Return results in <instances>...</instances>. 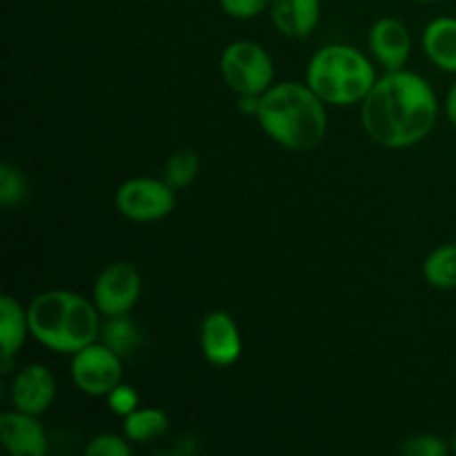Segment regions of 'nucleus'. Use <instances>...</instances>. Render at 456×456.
<instances>
[{"label": "nucleus", "mask_w": 456, "mask_h": 456, "mask_svg": "<svg viewBox=\"0 0 456 456\" xmlns=\"http://www.w3.org/2000/svg\"><path fill=\"white\" fill-rule=\"evenodd\" d=\"M377 83L370 58L350 45H328L312 56L307 85L325 105L350 107L363 102Z\"/></svg>", "instance_id": "4"}, {"label": "nucleus", "mask_w": 456, "mask_h": 456, "mask_svg": "<svg viewBox=\"0 0 456 456\" xmlns=\"http://www.w3.org/2000/svg\"><path fill=\"white\" fill-rule=\"evenodd\" d=\"M263 132L289 151H312L328 132L325 102L310 85L279 83L261 96L256 114Z\"/></svg>", "instance_id": "2"}, {"label": "nucleus", "mask_w": 456, "mask_h": 456, "mask_svg": "<svg viewBox=\"0 0 456 456\" xmlns=\"http://www.w3.org/2000/svg\"><path fill=\"white\" fill-rule=\"evenodd\" d=\"M200 350L214 368H232L243 354L239 325L227 312H209L200 323Z\"/></svg>", "instance_id": "9"}, {"label": "nucleus", "mask_w": 456, "mask_h": 456, "mask_svg": "<svg viewBox=\"0 0 456 456\" xmlns=\"http://www.w3.org/2000/svg\"><path fill=\"white\" fill-rule=\"evenodd\" d=\"M176 208V190L163 178H129L116 191V209L134 223H154Z\"/></svg>", "instance_id": "6"}, {"label": "nucleus", "mask_w": 456, "mask_h": 456, "mask_svg": "<svg viewBox=\"0 0 456 456\" xmlns=\"http://www.w3.org/2000/svg\"><path fill=\"white\" fill-rule=\"evenodd\" d=\"M272 22L288 38H307L321 20V0H272Z\"/></svg>", "instance_id": "14"}, {"label": "nucleus", "mask_w": 456, "mask_h": 456, "mask_svg": "<svg viewBox=\"0 0 456 456\" xmlns=\"http://www.w3.org/2000/svg\"><path fill=\"white\" fill-rule=\"evenodd\" d=\"M445 116H448L450 123L456 127V80L448 92V101H445Z\"/></svg>", "instance_id": "26"}, {"label": "nucleus", "mask_w": 456, "mask_h": 456, "mask_svg": "<svg viewBox=\"0 0 456 456\" xmlns=\"http://www.w3.org/2000/svg\"><path fill=\"white\" fill-rule=\"evenodd\" d=\"M200 169V159L194 150H178L167 159L163 169V181L176 191L187 190L196 181Z\"/></svg>", "instance_id": "19"}, {"label": "nucleus", "mask_w": 456, "mask_h": 456, "mask_svg": "<svg viewBox=\"0 0 456 456\" xmlns=\"http://www.w3.org/2000/svg\"><path fill=\"white\" fill-rule=\"evenodd\" d=\"M423 279L435 289H456V243L439 245L428 254Z\"/></svg>", "instance_id": "18"}, {"label": "nucleus", "mask_w": 456, "mask_h": 456, "mask_svg": "<svg viewBox=\"0 0 456 456\" xmlns=\"http://www.w3.org/2000/svg\"><path fill=\"white\" fill-rule=\"evenodd\" d=\"M29 196V181L20 167L12 163L0 165V205L7 209L20 208Z\"/></svg>", "instance_id": "20"}, {"label": "nucleus", "mask_w": 456, "mask_h": 456, "mask_svg": "<svg viewBox=\"0 0 456 456\" xmlns=\"http://www.w3.org/2000/svg\"><path fill=\"white\" fill-rule=\"evenodd\" d=\"M101 341L125 359L138 350L142 334L141 328L127 314L105 316V323L101 325Z\"/></svg>", "instance_id": "17"}, {"label": "nucleus", "mask_w": 456, "mask_h": 456, "mask_svg": "<svg viewBox=\"0 0 456 456\" xmlns=\"http://www.w3.org/2000/svg\"><path fill=\"white\" fill-rule=\"evenodd\" d=\"M450 450L456 454V432L452 435V439H450Z\"/></svg>", "instance_id": "27"}, {"label": "nucleus", "mask_w": 456, "mask_h": 456, "mask_svg": "<svg viewBox=\"0 0 456 456\" xmlns=\"http://www.w3.org/2000/svg\"><path fill=\"white\" fill-rule=\"evenodd\" d=\"M132 441L118 435H98L92 444L85 448L87 456H129L132 454Z\"/></svg>", "instance_id": "22"}, {"label": "nucleus", "mask_w": 456, "mask_h": 456, "mask_svg": "<svg viewBox=\"0 0 456 456\" xmlns=\"http://www.w3.org/2000/svg\"><path fill=\"white\" fill-rule=\"evenodd\" d=\"M71 356V379L83 395L107 396L118 383H123V356L116 354L102 341H94Z\"/></svg>", "instance_id": "7"}, {"label": "nucleus", "mask_w": 456, "mask_h": 456, "mask_svg": "<svg viewBox=\"0 0 456 456\" xmlns=\"http://www.w3.org/2000/svg\"><path fill=\"white\" fill-rule=\"evenodd\" d=\"M142 279L136 265L118 261L107 265L94 283V305L102 316L129 314L141 298Z\"/></svg>", "instance_id": "8"}, {"label": "nucleus", "mask_w": 456, "mask_h": 456, "mask_svg": "<svg viewBox=\"0 0 456 456\" xmlns=\"http://www.w3.org/2000/svg\"><path fill=\"white\" fill-rule=\"evenodd\" d=\"M454 239H456V230H454Z\"/></svg>", "instance_id": "29"}, {"label": "nucleus", "mask_w": 456, "mask_h": 456, "mask_svg": "<svg viewBox=\"0 0 456 456\" xmlns=\"http://www.w3.org/2000/svg\"><path fill=\"white\" fill-rule=\"evenodd\" d=\"M0 436L4 448L13 456H45L49 452L47 432L34 414L4 412L0 417Z\"/></svg>", "instance_id": "12"}, {"label": "nucleus", "mask_w": 456, "mask_h": 456, "mask_svg": "<svg viewBox=\"0 0 456 456\" xmlns=\"http://www.w3.org/2000/svg\"><path fill=\"white\" fill-rule=\"evenodd\" d=\"M417 3H436V0H417Z\"/></svg>", "instance_id": "28"}, {"label": "nucleus", "mask_w": 456, "mask_h": 456, "mask_svg": "<svg viewBox=\"0 0 456 456\" xmlns=\"http://www.w3.org/2000/svg\"><path fill=\"white\" fill-rule=\"evenodd\" d=\"M9 399H12L13 410H20V412L34 414V417L47 412L56 399V379L52 370L40 363L25 365L13 377Z\"/></svg>", "instance_id": "10"}, {"label": "nucleus", "mask_w": 456, "mask_h": 456, "mask_svg": "<svg viewBox=\"0 0 456 456\" xmlns=\"http://www.w3.org/2000/svg\"><path fill=\"white\" fill-rule=\"evenodd\" d=\"M423 52L432 65L456 74V18L441 16L423 29Z\"/></svg>", "instance_id": "15"}, {"label": "nucleus", "mask_w": 456, "mask_h": 456, "mask_svg": "<svg viewBox=\"0 0 456 456\" xmlns=\"http://www.w3.org/2000/svg\"><path fill=\"white\" fill-rule=\"evenodd\" d=\"M138 403H141L138 392L134 390L132 386H125V383H118V386L107 395V405H110V410L123 419L129 417L132 412H136Z\"/></svg>", "instance_id": "23"}, {"label": "nucleus", "mask_w": 456, "mask_h": 456, "mask_svg": "<svg viewBox=\"0 0 456 456\" xmlns=\"http://www.w3.org/2000/svg\"><path fill=\"white\" fill-rule=\"evenodd\" d=\"M29 332L27 310L13 297L4 294L0 298V372L9 374L13 368V356L25 346Z\"/></svg>", "instance_id": "13"}, {"label": "nucleus", "mask_w": 456, "mask_h": 456, "mask_svg": "<svg viewBox=\"0 0 456 456\" xmlns=\"http://www.w3.org/2000/svg\"><path fill=\"white\" fill-rule=\"evenodd\" d=\"M372 56L386 71L403 69L412 53V36L399 18H379L368 34Z\"/></svg>", "instance_id": "11"}, {"label": "nucleus", "mask_w": 456, "mask_h": 456, "mask_svg": "<svg viewBox=\"0 0 456 456\" xmlns=\"http://www.w3.org/2000/svg\"><path fill=\"white\" fill-rule=\"evenodd\" d=\"M258 107H261V96H239V110L240 114H258Z\"/></svg>", "instance_id": "25"}, {"label": "nucleus", "mask_w": 456, "mask_h": 456, "mask_svg": "<svg viewBox=\"0 0 456 456\" xmlns=\"http://www.w3.org/2000/svg\"><path fill=\"white\" fill-rule=\"evenodd\" d=\"M221 9L232 18L249 20V18L261 16L263 12L272 7V0H218Z\"/></svg>", "instance_id": "24"}, {"label": "nucleus", "mask_w": 456, "mask_h": 456, "mask_svg": "<svg viewBox=\"0 0 456 456\" xmlns=\"http://www.w3.org/2000/svg\"><path fill=\"white\" fill-rule=\"evenodd\" d=\"M401 452L405 456H445L450 452V444L436 435H414L403 441Z\"/></svg>", "instance_id": "21"}, {"label": "nucleus", "mask_w": 456, "mask_h": 456, "mask_svg": "<svg viewBox=\"0 0 456 456\" xmlns=\"http://www.w3.org/2000/svg\"><path fill=\"white\" fill-rule=\"evenodd\" d=\"M27 316L31 337L58 354H76L101 338V312L76 292L49 289L38 294L27 307Z\"/></svg>", "instance_id": "3"}, {"label": "nucleus", "mask_w": 456, "mask_h": 456, "mask_svg": "<svg viewBox=\"0 0 456 456\" xmlns=\"http://www.w3.org/2000/svg\"><path fill=\"white\" fill-rule=\"evenodd\" d=\"M221 74L239 96H263L274 83V62L258 43L236 40L223 52Z\"/></svg>", "instance_id": "5"}, {"label": "nucleus", "mask_w": 456, "mask_h": 456, "mask_svg": "<svg viewBox=\"0 0 456 456\" xmlns=\"http://www.w3.org/2000/svg\"><path fill=\"white\" fill-rule=\"evenodd\" d=\"M439 118V101L423 76L408 69L387 71L361 102V120L379 145L403 150L426 141Z\"/></svg>", "instance_id": "1"}, {"label": "nucleus", "mask_w": 456, "mask_h": 456, "mask_svg": "<svg viewBox=\"0 0 456 456\" xmlns=\"http://www.w3.org/2000/svg\"><path fill=\"white\" fill-rule=\"evenodd\" d=\"M169 417L159 408H138L125 417L123 432L132 444H150L167 435Z\"/></svg>", "instance_id": "16"}]
</instances>
